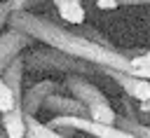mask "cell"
Returning <instances> with one entry per match:
<instances>
[{"instance_id":"1","label":"cell","mask_w":150,"mask_h":138,"mask_svg":"<svg viewBox=\"0 0 150 138\" xmlns=\"http://www.w3.org/2000/svg\"><path fill=\"white\" fill-rule=\"evenodd\" d=\"M7 23L26 30L28 35L45 42L47 47H54V49L66 51L75 58L89 61L96 68H117V70L129 73V58L120 49L105 47V44H101V42H96V40H91L77 30H68L47 16H38V14H30L26 9H16L9 14Z\"/></svg>"},{"instance_id":"2","label":"cell","mask_w":150,"mask_h":138,"mask_svg":"<svg viewBox=\"0 0 150 138\" xmlns=\"http://www.w3.org/2000/svg\"><path fill=\"white\" fill-rule=\"evenodd\" d=\"M26 68L33 70H52V73H63V75H91L98 68L89 61L75 58L66 51H59L54 47L49 49H40L26 56Z\"/></svg>"},{"instance_id":"3","label":"cell","mask_w":150,"mask_h":138,"mask_svg":"<svg viewBox=\"0 0 150 138\" xmlns=\"http://www.w3.org/2000/svg\"><path fill=\"white\" fill-rule=\"evenodd\" d=\"M49 126L66 136L80 131L91 138H138L117 124H101V122H94L91 117H77V115H56L49 119Z\"/></svg>"},{"instance_id":"4","label":"cell","mask_w":150,"mask_h":138,"mask_svg":"<svg viewBox=\"0 0 150 138\" xmlns=\"http://www.w3.org/2000/svg\"><path fill=\"white\" fill-rule=\"evenodd\" d=\"M33 42H35L33 35H28L26 30L14 28V26H9V30L0 33V73L19 56L26 47H30Z\"/></svg>"},{"instance_id":"5","label":"cell","mask_w":150,"mask_h":138,"mask_svg":"<svg viewBox=\"0 0 150 138\" xmlns=\"http://www.w3.org/2000/svg\"><path fill=\"white\" fill-rule=\"evenodd\" d=\"M98 70L105 73L108 77H112L129 98H134V101H138V103L150 101V80L136 77V75H131V73H124V70H117V68H98Z\"/></svg>"},{"instance_id":"6","label":"cell","mask_w":150,"mask_h":138,"mask_svg":"<svg viewBox=\"0 0 150 138\" xmlns=\"http://www.w3.org/2000/svg\"><path fill=\"white\" fill-rule=\"evenodd\" d=\"M66 89H68L75 98H80L87 108H89V105H96V103H105V101H108V98L103 96V91H101L96 84L87 82L82 75H68V77H66Z\"/></svg>"},{"instance_id":"7","label":"cell","mask_w":150,"mask_h":138,"mask_svg":"<svg viewBox=\"0 0 150 138\" xmlns=\"http://www.w3.org/2000/svg\"><path fill=\"white\" fill-rule=\"evenodd\" d=\"M56 91H59V84H56L54 80H42V82H38V84H33V87L23 94V98H21V110H23L26 115H35V112L45 105L47 96H52V94H56Z\"/></svg>"},{"instance_id":"8","label":"cell","mask_w":150,"mask_h":138,"mask_svg":"<svg viewBox=\"0 0 150 138\" xmlns=\"http://www.w3.org/2000/svg\"><path fill=\"white\" fill-rule=\"evenodd\" d=\"M42 108L49 110L52 115H77V117H89V108H87L80 98H75L73 94H70V96H59V91H56V94L47 96V101H45Z\"/></svg>"},{"instance_id":"9","label":"cell","mask_w":150,"mask_h":138,"mask_svg":"<svg viewBox=\"0 0 150 138\" xmlns=\"http://www.w3.org/2000/svg\"><path fill=\"white\" fill-rule=\"evenodd\" d=\"M0 122H2V131L7 133V138H26V112L21 110V105L9 112H2Z\"/></svg>"},{"instance_id":"10","label":"cell","mask_w":150,"mask_h":138,"mask_svg":"<svg viewBox=\"0 0 150 138\" xmlns=\"http://www.w3.org/2000/svg\"><path fill=\"white\" fill-rule=\"evenodd\" d=\"M23 70H26V58H21V56H16L0 75H2V80L9 84V89L14 91V96H16V101H19V105H21V98H23V91H21V82H23Z\"/></svg>"},{"instance_id":"11","label":"cell","mask_w":150,"mask_h":138,"mask_svg":"<svg viewBox=\"0 0 150 138\" xmlns=\"http://www.w3.org/2000/svg\"><path fill=\"white\" fill-rule=\"evenodd\" d=\"M59 16L70 23V26H82L84 23V7H82V0H52Z\"/></svg>"},{"instance_id":"12","label":"cell","mask_w":150,"mask_h":138,"mask_svg":"<svg viewBox=\"0 0 150 138\" xmlns=\"http://www.w3.org/2000/svg\"><path fill=\"white\" fill-rule=\"evenodd\" d=\"M26 138H70L49 124H42L35 115H26Z\"/></svg>"},{"instance_id":"13","label":"cell","mask_w":150,"mask_h":138,"mask_svg":"<svg viewBox=\"0 0 150 138\" xmlns=\"http://www.w3.org/2000/svg\"><path fill=\"white\" fill-rule=\"evenodd\" d=\"M115 124H117V126H122L124 131H129V133L138 136V138H150V124L141 122L136 115H134V117H124V115H117V122H115Z\"/></svg>"},{"instance_id":"14","label":"cell","mask_w":150,"mask_h":138,"mask_svg":"<svg viewBox=\"0 0 150 138\" xmlns=\"http://www.w3.org/2000/svg\"><path fill=\"white\" fill-rule=\"evenodd\" d=\"M89 117L94 122H101V124H115L117 122V112L112 110V105L105 101V103H96V105H89Z\"/></svg>"},{"instance_id":"15","label":"cell","mask_w":150,"mask_h":138,"mask_svg":"<svg viewBox=\"0 0 150 138\" xmlns=\"http://www.w3.org/2000/svg\"><path fill=\"white\" fill-rule=\"evenodd\" d=\"M129 73L136 75V77L150 80V49L138 54V56H134V58H129Z\"/></svg>"},{"instance_id":"16","label":"cell","mask_w":150,"mask_h":138,"mask_svg":"<svg viewBox=\"0 0 150 138\" xmlns=\"http://www.w3.org/2000/svg\"><path fill=\"white\" fill-rule=\"evenodd\" d=\"M14 108H19V101H16V96H14V91L9 89V84L2 80V75H0V115L2 112H9V110H14Z\"/></svg>"},{"instance_id":"17","label":"cell","mask_w":150,"mask_h":138,"mask_svg":"<svg viewBox=\"0 0 150 138\" xmlns=\"http://www.w3.org/2000/svg\"><path fill=\"white\" fill-rule=\"evenodd\" d=\"M117 5H120V0H96L98 9H115Z\"/></svg>"},{"instance_id":"18","label":"cell","mask_w":150,"mask_h":138,"mask_svg":"<svg viewBox=\"0 0 150 138\" xmlns=\"http://www.w3.org/2000/svg\"><path fill=\"white\" fill-rule=\"evenodd\" d=\"M138 112H150V101H145V103H141V108H138Z\"/></svg>"},{"instance_id":"19","label":"cell","mask_w":150,"mask_h":138,"mask_svg":"<svg viewBox=\"0 0 150 138\" xmlns=\"http://www.w3.org/2000/svg\"><path fill=\"white\" fill-rule=\"evenodd\" d=\"M120 2H129V5H141V2H150V0H120Z\"/></svg>"},{"instance_id":"20","label":"cell","mask_w":150,"mask_h":138,"mask_svg":"<svg viewBox=\"0 0 150 138\" xmlns=\"http://www.w3.org/2000/svg\"><path fill=\"white\" fill-rule=\"evenodd\" d=\"M5 23H7V19H2V21H0V33H2V26H5Z\"/></svg>"},{"instance_id":"21","label":"cell","mask_w":150,"mask_h":138,"mask_svg":"<svg viewBox=\"0 0 150 138\" xmlns=\"http://www.w3.org/2000/svg\"><path fill=\"white\" fill-rule=\"evenodd\" d=\"M0 138H7V133H5V131H0Z\"/></svg>"},{"instance_id":"22","label":"cell","mask_w":150,"mask_h":138,"mask_svg":"<svg viewBox=\"0 0 150 138\" xmlns=\"http://www.w3.org/2000/svg\"><path fill=\"white\" fill-rule=\"evenodd\" d=\"M87 138H91V136H87Z\"/></svg>"}]
</instances>
